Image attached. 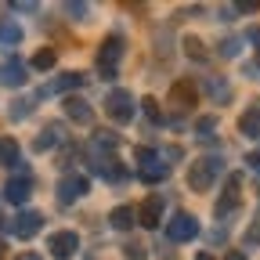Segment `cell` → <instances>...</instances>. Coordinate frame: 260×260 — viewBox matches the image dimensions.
I'll use <instances>...</instances> for the list:
<instances>
[{
    "label": "cell",
    "instance_id": "3957f363",
    "mask_svg": "<svg viewBox=\"0 0 260 260\" xmlns=\"http://www.w3.org/2000/svg\"><path fill=\"white\" fill-rule=\"evenodd\" d=\"M119 58H123V37H105V44L98 47V73L112 80L119 69Z\"/></svg>",
    "mask_w": 260,
    "mask_h": 260
},
{
    "label": "cell",
    "instance_id": "484cf974",
    "mask_svg": "<svg viewBox=\"0 0 260 260\" xmlns=\"http://www.w3.org/2000/svg\"><path fill=\"white\" fill-rule=\"evenodd\" d=\"M213 130H217V119L213 116H206V119H199V123H195V138H213Z\"/></svg>",
    "mask_w": 260,
    "mask_h": 260
},
{
    "label": "cell",
    "instance_id": "5b68a950",
    "mask_svg": "<svg viewBox=\"0 0 260 260\" xmlns=\"http://www.w3.org/2000/svg\"><path fill=\"white\" fill-rule=\"evenodd\" d=\"M105 112L116 119V123H130L134 119V98H130V90H109V98H105Z\"/></svg>",
    "mask_w": 260,
    "mask_h": 260
},
{
    "label": "cell",
    "instance_id": "2e32d148",
    "mask_svg": "<svg viewBox=\"0 0 260 260\" xmlns=\"http://www.w3.org/2000/svg\"><path fill=\"white\" fill-rule=\"evenodd\" d=\"M112 148H119V134H112V130H98V134L90 138V152L94 155H105Z\"/></svg>",
    "mask_w": 260,
    "mask_h": 260
},
{
    "label": "cell",
    "instance_id": "d590c367",
    "mask_svg": "<svg viewBox=\"0 0 260 260\" xmlns=\"http://www.w3.org/2000/svg\"><path fill=\"white\" fill-rule=\"evenodd\" d=\"M195 260H213V256H210V253H199V256H195Z\"/></svg>",
    "mask_w": 260,
    "mask_h": 260
},
{
    "label": "cell",
    "instance_id": "4fadbf2b",
    "mask_svg": "<svg viewBox=\"0 0 260 260\" xmlns=\"http://www.w3.org/2000/svg\"><path fill=\"white\" fill-rule=\"evenodd\" d=\"M25 83V65L18 58H8L0 65V87H22Z\"/></svg>",
    "mask_w": 260,
    "mask_h": 260
},
{
    "label": "cell",
    "instance_id": "8fae6325",
    "mask_svg": "<svg viewBox=\"0 0 260 260\" xmlns=\"http://www.w3.org/2000/svg\"><path fill=\"white\" fill-rule=\"evenodd\" d=\"M0 195H4L8 203L22 206V203L29 199V195H32V177H29V174H18V177H11V181L4 184V191H0Z\"/></svg>",
    "mask_w": 260,
    "mask_h": 260
},
{
    "label": "cell",
    "instance_id": "ba28073f",
    "mask_svg": "<svg viewBox=\"0 0 260 260\" xmlns=\"http://www.w3.org/2000/svg\"><path fill=\"white\" fill-rule=\"evenodd\" d=\"M90 167H94V174H98V177H105L109 184H126V181H130L126 167H123V162H116L112 155H94Z\"/></svg>",
    "mask_w": 260,
    "mask_h": 260
},
{
    "label": "cell",
    "instance_id": "836d02e7",
    "mask_svg": "<svg viewBox=\"0 0 260 260\" xmlns=\"http://www.w3.org/2000/svg\"><path fill=\"white\" fill-rule=\"evenodd\" d=\"M228 260H246V253H239V249H232V253H228Z\"/></svg>",
    "mask_w": 260,
    "mask_h": 260
},
{
    "label": "cell",
    "instance_id": "9c48e42d",
    "mask_svg": "<svg viewBox=\"0 0 260 260\" xmlns=\"http://www.w3.org/2000/svg\"><path fill=\"white\" fill-rule=\"evenodd\" d=\"M47 249H51L54 260H69V256H76V249H80V235H76V232H54V235L47 239Z\"/></svg>",
    "mask_w": 260,
    "mask_h": 260
},
{
    "label": "cell",
    "instance_id": "9a60e30c",
    "mask_svg": "<svg viewBox=\"0 0 260 260\" xmlns=\"http://www.w3.org/2000/svg\"><path fill=\"white\" fill-rule=\"evenodd\" d=\"M22 44V25L15 18H0V47H18Z\"/></svg>",
    "mask_w": 260,
    "mask_h": 260
},
{
    "label": "cell",
    "instance_id": "4316f807",
    "mask_svg": "<svg viewBox=\"0 0 260 260\" xmlns=\"http://www.w3.org/2000/svg\"><path fill=\"white\" fill-rule=\"evenodd\" d=\"M242 51V40L239 37H228V40H220V58H235Z\"/></svg>",
    "mask_w": 260,
    "mask_h": 260
},
{
    "label": "cell",
    "instance_id": "d6a6232c",
    "mask_svg": "<svg viewBox=\"0 0 260 260\" xmlns=\"http://www.w3.org/2000/svg\"><path fill=\"white\" fill-rule=\"evenodd\" d=\"M15 11H37V4H29V0H18V4H11Z\"/></svg>",
    "mask_w": 260,
    "mask_h": 260
},
{
    "label": "cell",
    "instance_id": "f1b7e54d",
    "mask_svg": "<svg viewBox=\"0 0 260 260\" xmlns=\"http://www.w3.org/2000/svg\"><path fill=\"white\" fill-rule=\"evenodd\" d=\"M65 15H73L76 22H83V18L90 15V8H87V4H76V0H73V4H65Z\"/></svg>",
    "mask_w": 260,
    "mask_h": 260
},
{
    "label": "cell",
    "instance_id": "cb8c5ba5",
    "mask_svg": "<svg viewBox=\"0 0 260 260\" xmlns=\"http://www.w3.org/2000/svg\"><path fill=\"white\" fill-rule=\"evenodd\" d=\"M206 90L217 98V102H228V98H232V87H228L220 76H206Z\"/></svg>",
    "mask_w": 260,
    "mask_h": 260
},
{
    "label": "cell",
    "instance_id": "52a82bcc",
    "mask_svg": "<svg viewBox=\"0 0 260 260\" xmlns=\"http://www.w3.org/2000/svg\"><path fill=\"white\" fill-rule=\"evenodd\" d=\"M195 235H199V220L191 213H174L170 217V224H167V239L170 242H191Z\"/></svg>",
    "mask_w": 260,
    "mask_h": 260
},
{
    "label": "cell",
    "instance_id": "ffe728a7",
    "mask_svg": "<svg viewBox=\"0 0 260 260\" xmlns=\"http://www.w3.org/2000/svg\"><path fill=\"white\" fill-rule=\"evenodd\" d=\"M239 130L246 138H260V109H249L242 119H239Z\"/></svg>",
    "mask_w": 260,
    "mask_h": 260
},
{
    "label": "cell",
    "instance_id": "e0dca14e",
    "mask_svg": "<svg viewBox=\"0 0 260 260\" xmlns=\"http://www.w3.org/2000/svg\"><path fill=\"white\" fill-rule=\"evenodd\" d=\"M159 217H162V195H152V199H145V206H141V220H138V224L155 228Z\"/></svg>",
    "mask_w": 260,
    "mask_h": 260
},
{
    "label": "cell",
    "instance_id": "6da1fadb",
    "mask_svg": "<svg viewBox=\"0 0 260 260\" xmlns=\"http://www.w3.org/2000/svg\"><path fill=\"white\" fill-rule=\"evenodd\" d=\"M220 174H224V159L220 155H203V159H195L191 170H188V188L191 191H210Z\"/></svg>",
    "mask_w": 260,
    "mask_h": 260
},
{
    "label": "cell",
    "instance_id": "5bb4252c",
    "mask_svg": "<svg viewBox=\"0 0 260 260\" xmlns=\"http://www.w3.org/2000/svg\"><path fill=\"white\" fill-rule=\"evenodd\" d=\"M61 109H65V116H69L73 123H90L94 119V109L83 102V98H65Z\"/></svg>",
    "mask_w": 260,
    "mask_h": 260
},
{
    "label": "cell",
    "instance_id": "d6986e66",
    "mask_svg": "<svg viewBox=\"0 0 260 260\" xmlns=\"http://www.w3.org/2000/svg\"><path fill=\"white\" fill-rule=\"evenodd\" d=\"M83 83H87V76H83V73H65V76H58L44 94H51V90H76V87H83Z\"/></svg>",
    "mask_w": 260,
    "mask_h": 260
},
{
    "label": "cell",
    "instance_id": "30bf717a",
    "mask_svg": "<svg viewBox=\"0 0 260 260\" xmlns=\"http://www.w3.org/2000/svg\"><path fill=\"white\" fill-rule=\"evenodd\" d=\"M40 228H44V213L32 210V213H18V217L8 224V232H11V235H18V239H32V235L40 232Z\"/></svg>",
    "mask_w": 260,
    "mask_h": 260
},
{
    "label": "cell",
    "instance_id": "603a6c76",
    "mask_svg": "<svg viewBox=\"0 0 260 260\" xmlns=\"http://www.w3.org/2000/svg\"><path fill=\"white\" fill-rule=\"evenodd\" d=\"M54 61H58L54 47H44V51L32 54V69H37V73H47V69H54Z\"/></svg>",
    "mask_w": 260,
    "mask_h": 260
},
{
    "label": "cell",
    "instance_id": "277c9868",
    "mask_svg": "<svg viewBox=\"0 0 260 260\" xmlns=\"http://www.w3.org/2000/svg\"><path fill=\"white\" fill-rule=\"evenodd\" d=\"M87 188H90V181L83 174H61V181H58V203L61 206H73L76 199L87 195Z\"/></svg>",
    "mask_w": 260,
    "mask_h": 260
},
{
    "label": "cell",
    "instance_id": "d4e9b609",
    "mask_svg": "<svg viewBox=\"0 0 260 260\" xmlns=\"http://www.w3.org/2000/svg\"><path fill=\"white\" fill-rule=\"evenodd\" d=\"M184 51H188V58H195V61H203V58H206V47H203L199 37H184Z\"/></svg>",
    "mask_w": 260,
    "mask_h": 260
},
{
    "label": "cell",
    "instance_id": "8d00e7d4",
    "mask_svg": "<svg viewBox=\"0 0 260 260\" xmlns=\"http://www.w3.org/2000/svg\"><path fill=\"white\" fill-rule=\"evenodd\" d=\"M256 69H260V54H256Z\"/></svg>",
    "mask_w": 260,
    "mask_h": 260
},
{
    "label": "cell",
    "instance_id": "7a4b0ae2",
    "mask_svg": "<svg viewBox=\"0 0 260 260\" xmlns=\"http://www.w3.org/2000/svg\"><path fill=\"white\" fill-rule=\"evenodd\" d=\"M138 162H141V181L145 184H162L170 177V162L152 148H138Z\"/></svg>",
    "mask_w": 260,
    "mask_h": 260
},
{
    "label": "cell",
    "instance_id": "83f0119b",
    "mask_svg": "<svg viewBox=\"0 0 260 260\" xmlns=\"http://www.w3.org/2000/svg\"><path fill=\"white\" fill-rule=\"evenodd\" d=\"M246 246H260V210H256L253 224L246 228Z\"/></svg>",
    "mask_w": 260,
    "mask_h": 260
},
{
    "label": "cell",
    "instance_id": "7402d4cb",
    "mask_svg": "<svg viewBox=\"0 0 260 260\" xmlns=\"http://www.w3.org/2000/svg\"><path fill=\"white\" fill-rule=\"evenodd\" d=\"M112 228H116V232H130V228H134V210H130V206H116L112 210Z\"/></svg>",
    "mask_w": 260,
    "mask_h": 260
},
{
    "label": "cell",
    "instance_id": "f546056e",
    "mask_svg": "<svg viewBox=\"0 0 260 260\" xmlns=\"http://www.w3.org/2000/svg\"><path fill=\"white\" fill-rule=\"evenodd\" d=\"M141 109H145V119H152V123H159V119H162V112H159V105L152 102V98H145Z\"/></svg>",
    "mask_w": 260,
    "mask_h": 260
},
{
    "label": "cell",
    "instance_id": "e575fe53",
    "mask_svg": "<svg viewBox=\"0 0 260 260\" xmlns=\"http://www.w3.org/2000/svg\"><path fill=\"white\" fill-rule=\"evenodd\" d=\"M18 260H44V256H37V253H25V256H18Z\"/></svg>",
    "mask_w": 260,
    "mask_h": 260
},
{
    "label": "cell",
    "instance_id": "4dcf8cb0",
    "mask_svg": "<svg viewBox=\"0 0 260 260\" xmlns=\"http://www.w3.org/2000/svg\"><path fill=\"white\" fill-rule=\"evenodd\" d=\"M29 105H32V102H15V109H11V119H22V116H29Z\"/></svg>",
    "mask_w": 260,
    "mask_h": 260
},
{
    "label": "cell",
    "instance_id": "7c38bea8",
    "mask_svg": "<svg viewBox=\"0 0 260 260\" xmlns=\"http://www.w3.org/2000/svg\"><path fill=\"white\" fill-rule=\"evenodd\" d=\"M170 102H174L177 109H191L195 102H199V94H195V83H191V80H177V83L170 87Z\"/></svg>",
    "mask_w": 260,
    "mask_h": 260
},
{
    "label": "cell",
    "instance_id": "44dd1931",
    "mask_svg": "<svg viewBox=\"0 0 260 260\" xmlns=\"http://www.w3.org/2000/svg\"><path fill=\"white\" fill-rule=\"evenodd\" d=\"M0 162H4V167H22V159H18V145L11 141V138H4V141H0Z\"/></svg>",
    "mask_w": 260,
    "mask_h": 260
},
{
    "label": "cell",
    "instance_id": "ac0fdd59",
    "mask_svg": "<svg viewBox=\"0 0 260 260\" xmlns=\"http://www.w3.org/2000/svg\"><path fill=\"white\" fill-rule=\"evenodd\" d=\"M61 138H65V130H61L58 123H51V126H44V134L32 141V152H47V148H54Z\"/></svg>",
    "mask_w": 260,
    "mask_h": 260
},
{
    "label": "cell",
    "instance_id": "1f68e13d",
    "mask_svg": "<svg viewBox=\"0 0 260 260\" xmlns=\"http://www.w3.org/2000/svg\"><path fill=\"white\" fill-rule=\"evenodd\" d=\"M246 162H249V170H256V174H260V148H256V152H249V155H246Z\"/></svg>",
    "mask_w": 260,
    "mask_h": 260
},
{
    "label": "cell",
    "instance_id": "8992f818",
    "mask_svg": "<svg viewBox=\"0 0 260 260\" xmlns=\"http://www.w3.org/2000/svg\"><path fill=\"white\" fill-rule=\"evenodd\" d=\"M239 188H242V177H239V174H232V177H228V184H224V195H220V199H217V206H213L217 220H224V217H232V213L239 210V203H242V195H239Z\"/></svg>",
    "mask_w": 260,
    "mask_h": 260
}]
</instances>
